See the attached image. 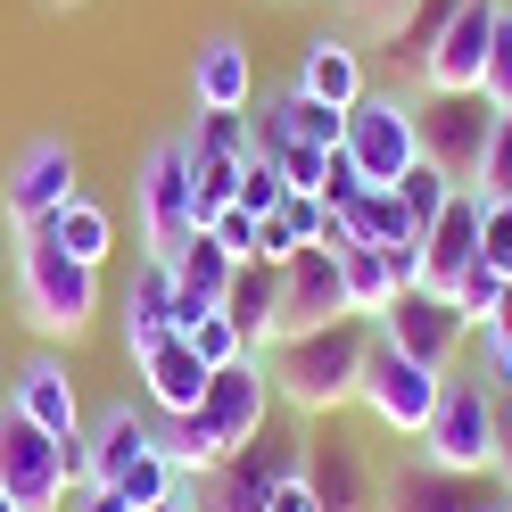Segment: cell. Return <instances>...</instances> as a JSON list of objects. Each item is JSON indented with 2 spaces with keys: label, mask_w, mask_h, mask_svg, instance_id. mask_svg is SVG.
Listing matches in <instances>:
<instances>
[{
  "label": "cell",
  "mask_w": 512,
  "mask_h": 512,
  "mask_svg": "<svg viewBox=\"0 0 512 512\" xmlns=\"http://www.w3.org/2000/svg\"><path fill=\"white\" fill-rule=\"evenodd\" d=\"M364 356H372V323L364 314H339V323H314V331H281L256 347L273 397L290 413H339L364 380Z\"/></svg>",
  "instance_id": "6da1fadb"
},
{
  "label": "cell",
  "mask_w": 512,
  "mask_h": 512,
  "mask_svg": "<svg viewBox=\"0 0 512 512\" xmlns=\"http://www.w3.org/2000/svg\"><path fill=\"white\" fill-rule=\"evenodd\" d=\"M496 455H504V389L446 372L430 422H422V463L463 471V479H496Z\"/></svg>",
  "instance_id": "7a4b0ae2"
},
{
  "label": "cell",
  "mask_w": 512,
  "mask_h": 512,
  "mask_svg": "<svg viewBox=\"0 0 512 512\" xmlns=\"http://www.w3.org/2000/svg\"><path fill=\"white\" fill-rule=\"evenodd\" d=\"M17 298L42 339H83L100 314V273L75 265L50 232H17Z\"/></svg>",
  "instance_id": "3957f363"
},
{
  "label": "cell",
  "mask_w": 512,
  "mask_h": 512,
  "mask_svg": "<svg viewBox=\"0 0 512 512\" xmlns=\"http://www.w3.org/2000/svg\"><path fill=\"white\" fill-rule=\"evenodd\" d=\"M339 157L372 190H397L413 166H422V116H413V100H397V91H364V100L347 108V124H339Z\"/></svg>",
  "instance_id": "277c9868"
},
{
  "label": "cell",
  "mask_w": 512,
  "mask_h": 512,
  "mask_svg": "<svg viewBox=\"0 0 512 512\" xmlns=\"http://www.w3.org/2000/svg\"><path fill=\"white\" fill-rule=\"evenodd\" d=\"M75 446H83V438H75ZM75 446L50 438V430H34L17 405H0V488L17 496V512H67L75 479H83Z\"/></svg>",
  "instance_id": "5b68a950"
},
{
  "label": "cell",
  "mask_w": 512,
  "mask_h": 512,
  "mask_svg": "<svg viewBox=\"0 0 512 512\" xmlns=\"http://www.w3.org/2000/svg\"><path fill=\"white\" fill-rule=\"evenodd\" d=\"M438 380H446V372L413 364L405 347H389V339L372 331V356H364V380H356V405L372 413L380 430H397V438H422L430 405H438Z\"/></svg>",
  "instance_id": "8992f818"
},
{
  "label": "cell",
  "mask_w": 512,
  "mask_h": 512,
  "mask_svg": "<svg viewBox=\"0 0 512 512\" xmlns=\"http://www.w3.org/2000/svg\"><path fill=\"white\" fill-rule=\"evenodd\" d=\"M290 471H306V446L298 438H273V422H265V438H248L240 455H223L215 471H199L190 504H199V512H265L273 479H290Z\"/></svg>",
  "instance_id": "52a82bcc"
},
{
  "label": "cell",
  "mask_w": 512,
  "mask_h": 512,
  "mask_svg": "<svg viewBox=\"0 0 512 512\" xmlns=\"http://www.w3.org/2000/svg\"><path fill=\"white\" fill-rule=\"evenodd\" d=\"M133 190H141V240H149V265H174V248L199 232V215H190V141H157Z\"/></svg>",
  "instance_id": "ba28073f"
},
{
  "label": "cell",
  "mask_w": 512,
  "mask_h": 512,
  "mask_svg": "<svg viewBox=\"0 0 512 512\" xmlns=\"http://www.w3.org/2000/svg\"><path fill=\"white\" fill-rule=\"evenodd\" d=\"M496 9H504V0H455V9L438 17V34L422 50V83L438 91V100L479 91V75H488V42H496Z\"/></svg>",
  "instance_id": "9c48e42d"
},
{
  "label": "cell",
  "mask_w": 512,
  "mask_h": 512,
  "mask_svg": "<svg viewBox=\"0 0 512 512\" xmlns=\"http://www.w3.org/2000/svg\"><path fill=\"white\" fill-rule=\"evenodd\" d=\"M265 422H273V380H265V364H256V356L207 372V389H199V430L215 438V455H240L248 438H265Z\"/></svg>",
  "instance_id": "30bf717a"
},
{
  "label": "cell",
  "mask_w": 512,
  "mask_h": 512,
  "mask_svg": "<svg viewBox=\"0 0 512 512\" xmlns=\"http://www.w3.org/2000/svg\"><path fill=\"white\" fill-rule=\"evenodd\" d=\"M413 116H422V166H438L455 190H471L479 157H488V133H496V108L479 91H455V100L430 91V108H413Z\"/></svg>",
  "instance_id": "8fae6325"
},
{
  "label": "cell",
  "mask_w": 512,
  "mask_h": 512,
  "mask_svg": "<svg viewBox=\"0 0 512 512\" xmlns=\"http://www.w3.org/2000/svg\"><path fill=\"white\" fill-rule=\"evenodd\" d=\"M67 199H83V174H75V149L67 141H34L9 166V182H0V215H9V232H42Z\"/></svg>",
  "instance_id": "7c38bea8"
},
{
  "label": "cell",
  "mask_w": 512,
  "mask_h": 512,
  "mask_svg": "<svg viewBox=\"0 0 512 512\" xmlns=\"http://www.w3.org/2000/svg\"><path fill=\"white\" fill-rule=\"evenodd\" d=\"M372 331L389 339V347H405L413 364H430V372H446V364H455V347H463L455 306H446V298H430L422 281H413V290H397L389 306H380V323H372Z\"/></svg>",
  "instance_id": "4fadbf2b"
},
{
  "label": "cell",
  "mask_w": 512,
  "mask_h": 512,
  "mask_svg": "<svg viewBox=\"0 0 512 512\" xmlns=\"http://www.w3.org/2000/svg\"><path fill=\"white\" fill-rule=\"evenodd\" d=\"M347 314V281H339V256L331 248H298L281 265V306H273V339L281 331H314V323H339Z\"/></svg>",
  "instance_id": "5bb4252c"
},
{
  "label": "cell",
  "mask_w": 512,
  "mask_h": 512,
  "mask_svg": "<svg viewBox=\"0 0 512 512\" xmlns=\"http://www.w3.org/2000/svg\"><path fill=\"white\" fill-rule=\"evenodd\" d=\"M479 215H488V199H479V190H455V199L438 207V223L422 232V290L430 298H446L479 265Z\"/></svg>",
  "instance_id": "9a60e30c"
},
{
  "label": "cell",
  "mask_w": 512,
  "mask_h": 512,
  "mask_svg": "<svg viewBox=\"0 0 512 512\" xmlns=\"http://www.w3.org/2000/svg\"><path fill=\"white\" fill-rule=\"evenodd\" d=\"M496 504H504V488L438 471V463H405L389 488H380V512H496Z\"/></svg>",
  "instance_id": "2e32d148"
},
{
  "label": "cell",
  "mask_w": 512,
  "mask_h": 512,
  "mask_svg": "<svg viewBox=\"0 0 512 512\" xmlns=\"http://www.w3.org/2000/svg\"><path fill=\"white\" fill-rule=\"evenodd\" d=\"M174 331L182 323H199V314H215L223 306V290H232V273H240V256L223 248L215 232H190L182 248H174Z\"/></svg>",
  "instance_id": "e0dca14e"
},
{
  "label": "cell",
  "mask_w": 512,
  "mask_h": 512,
  "mask_svg": "<svg viewBox=\"0 0 512 512\" xmlns=\"http://www.w3.org/2000/svg\"><path fill=\"white\" fill-rule=\"evenodd\" d=\"M9 405L25 413L34 430H50V438H83V397H75V372L58 364V356H25V372L9 380Z\"/></svg>",
  "instance_id": "ac0fdd59"
},
{
  "label": "cell",
  "mask_w": 512,
  "mask_h": 512,
  "mask_svg": "<svg viewBox=\"0 0 512 512\" xmlns=\"http://www.w3.org/2000/svg\"><path fill=\"white\" fill-rule=\"evenodd\" d=\"M157 446V422H141L133 405H108L100 422H83V446H75V463H83V479H100V488H116L124 471H133L141 455ZM75 479V488H83Z\"/></svg>",
  "instance_id": "d6986e66"
},
{
  "label": "cell",
  "mask_w": 512,
  "mask_h": 512,
  "mask_svg": "<svg viewBox=\"0 0 512 512\" xmlns=\"http://www.w3.org/2000/svg\"><path fill=\"white\" fill-rule=\"evenodd\" d=\"M248 91H256V58H248V42H240V34H207L199 58H190V100H199V108H232V116H248Z\"/></svg>",
  "instance_id": "ffe728a7"
},
{
  "label": "cell",
  "mask_w": 512,
  "mask_h": 512,
  "mask_svg": "<svg viewBox=\"0 0 512 512\" xmlns=\"http://www.w3.org/2000/svg\"><path fill=\"white\" fill-rule=\"evenodd\" d=\"M133 372H141V389H149V405H157V413H199L207 364H199V347H190L182 331H166V339L149 347V356H133Z\"/></svg>",
  "instance_id": "44dd1931"
},
{
  "label": "cell",
  "mask_w": 512,
  "mask_h": 512,
  "mask_svg": "<svg viewBox=\"0 0 512 512\" xmlns=\"http://www.w3.org/2000/svg\"><path fill=\"white\" fill-rule=\"evenodd\" d=\"M306 488H314V504L323 512H380V479H372V463L356 455V446H306Z\"/></svg>",
  "instance_id": "7402d4cb"
},
{
  "label": "cell",
  "mask_w": 512,
  "mask_h": 512,
  "mask_svg": "<svg viewBox=\"0 0 512 512\" xmlns=\"http://www.w3.org/2000/svg\"><path fill=\"white\" fill-rule=\"evenodd\" d=\"M298 91H306V100H323V108H356V100H364L356 42H339V34H314V42H306V58H298Z\"/></svg>",
  "instance_id": "603a6c76"
},
{
  "label": "cell",
  "mask_w": 512,
  "mask_h": 512,
  "mask_svg": "<svg viewBox=\"0 0 512 512\" xmlns=\"http://www.w3.org/2000/svg\"><path fill=\"white\" fill-rule=\"evenodd\" d=\"M166 331H174V273L166 265H141L133 290H124V356H149Z\"/></svg>",
  "instance_id": "cb8c5ba5"
},
{
  "label": "cell",
  "mask_w": 512,
  "mask_h": 512,
  "mask_svg": "<svg viewBox=\"0 0 512 512\" xmlns=\"http://www.w3.org/2000/svg\"><path fill=\"white\" fill-rule=\"evenodd\" d=\"M42 232H50L58 248H67L75 265H91V273H100V265H108V248H116V215H108L100 199H67V207H58V215L42 223Z\"/></svg>",
  "instance_id": "d4e9b609"
},
{
  "label": "cell",
  "mask_w": 512,
  "mask_h": 512,
  "mask_svg": "<svg viewBox=\"0 0 512 512\" xmlns=\"http://www.w3.org/2000/svg\"><path fill=\"white\" fill-rule=\"evenodd\" d=\"M273 306H281V265H248L232 273V290H223V314H232V323L248 331V347H265L273 339Z\"/></svg>",
  "instance_id": "484cf974"
},
{
  "label": "cell",
  "mask_w": 512,
  "mask_h": 512,
  "mask_svg": "<svg viewBox=\"0 0 512 512\" xmlns=\"http://www.w3.org/2000/svg\"><path fill=\"white\" fill-rule=\"evenodd\" d=\"M273 116H281L290 141H314V149H339V124H347V108H323V100H306V91H281Z\"/></svg>",
  "instance_id": "4316f807"
},
{
  "label": "cell",
  "mask_w": 512,
  "mask_h": 512,
  "mask_svg": "<svg viewBox=\"0 0 512 512\" xmlns=\"http://www.w3.org/2000/svg\"><path fill=\"white\" fill-rule=\"evenodd\" d=\"M116 488H124V504H133V512H157L166 496H182V471H174V455H166V446H149V455L124 471Z\"/></svg>",
  "instance_id": "83f0119b"
},
{
  "label": "cell",
  "mask_w": 512,
  "mask_h": 512,
  "mask_svg": "<svg viewBox=\"0 0 512 512\" xmlns=\"http://www.w3.org/2000/svg\"><path fill=\"white\" fill-rule=\"evenodd\" d=\"M182 339L199 347V364H207V372H223V364L256 356V347H248V331H240V323H232L223 306H215V314H199V323H182Z\"/></svg>",
  "instance_id": "f1b7e54d"
},
{
  "label": "cell",
  "mask_w": 512,
  "mask_h": 512,
  "mask_svg": "<svg viewBox=\"0 0 512 512\" xmlns=\"http://www.w3.org/2000/svg\"><path fill=\"white\" fill-rule=\"evenodd\" d=\"M504 290H512V281H496L488 265H471L455 290H446V306H455V323H463V331H488V323H496V306H504Z\"/></svg>",
  "instance_id": "f546056e"
},
{
  "label": "cell",
  "mask_w": 512,
  "mask_h": 512,
  "mask_svg": "<svg viewBox=\"0 0 512 512\" xmlns=\"http://www.w3.org/2000/svg\"><path fill=\"white\" fill-rule=\"evenodd\" d=\"M190 157H248L256 141H248V116H232V108H199V124H190Z\"/></svg>",
  "instance_id": "4dcf8cb0"
},
{
  "label": "cell",
  "mask_w": 512,
  "mask_h": 512,
  "mask_svg": "<svg viewBox=\"0 0 512 512\" xmlns=\"http://www.w3.org/2000/svg\"><path fill=\"white\" fill-rule=\"evenodd\" d=\"M479 100L496 116H512V9H496V42H488V75H479Z\"/></svg>",
  "instance_id": "1f68e13d"
},
{
  "label": "cell",
  "mask_w": 512,
  "mask_h": 512,
  "mask_svg": "<svg viewBox=\"0 0 512 512\" xmlns=\"http://www.w3.org/2000/svg\"><path fill=\"white\" fill-rule=\"evenodd\" d=\"M397 199H405V215H413V232H430V223H438V207L455 199V182H446L438 166H413V174L397 182Z\"/></svg>",
  "instance_id": "d6a6232c"
},
{
  "label": "cell",
  "mask_w": 512,
  "mask_h": 512,
  "mask_svg": "<svg viewBox=\"0 0 512 512\" xmlns=\"http://www.w3.org/2000/svg\"><path fill=\"white\" fill-rule=\"evenodd\" d=\"M281 199H290V182H281V166L248 149V166H240V199H232V207H248V215H273Z\"/></svg>",
  "instance_id": "836d02e7"
},
{
  "label": "cell",
  "mask_w": 512,
  "mask_h": 512,
  "mask_svg": "<svg viewBox=\"0 0 512 512\" xmlns=\"http://www.w3.org/2000/svg\"><path fill=\"white\" fill-rule=\"evenodd\" d=\"M471 190H479V199H512V116H496V133H488V157H479Z\"/></svg>",
  "instance_id": "e575fe53"
},
{
  "label": "cell",
  "mask_w": 512,
  "mask_h": 512,
  "mask_svg": "<svg viewBox=\"0 0 512 512\" xmlns=\"http://www.w3.org/2000/svg\"><path fill=\"white\" fill-rule=\"evenodd\" d=\"M479 265L512 281V199H488V215H479Z\"/></svg>",
  "instance_id": "d590c367"
},
{
  "label": "cell",
  "mask_w": 512,
  "mask_h": 512,
  "mask_svg": "<svg viewBox=\"0 0 512 512\" xmlns=\"http://www.w3.org/2000/svg\"><path fill=\"white\" fill-rule=\"evenodd\" d=\"M273 166H281V182H290V190H306V199H314V190H323L331 149H314V141H281V149H273Z\"/></svg>",
  "instance_id": "8d00e7d4"
},
{
  "label": "cell",
  "mask_w": 512,
  "mask_h": 512,
  "mask_svg": "<svg viewBox=\"0 0 512 512\" xmlns=\"http://www.w3.org/2000/svg\"><path fill=\"white\" fill-rule=\"evenodd\" d=\"M364 190H372V182H364V174H356V166H347V157L331 149V166H323V190H314V199H323L331 215H347V207L364 199Z\"/></svg>",
  "instance_id": "74e56055"
},
{
  "label": "cell",
  "mask_w": 512,
  "mask_h": 512,
  "mask_svg": "<svg viewBox=\"0 0 512 512\" xmlns=\"http://www.w3.org/2000/svg\"><path fill=\"white\" fill-rule=\"evenodd\" d=\"M207 232H215L223 248H232V256H240V265H248V256H256V215H248V207H223V215L207 223Z\"/></svg>",
  "instance_id": "f35d334b"
},
{
  "label": "cell",
  "mask_w": 512,
  "mask_h": 512,
  "mask_svg": "<svg viewBox=\"0 0 512 512\" xmlns=\"http://www.w3.org/2000/svg\"><path fill=\"white\" fill-rule=\"evenodd\" d=\"M265 512H323V504H314V488H306V471H290V479H273V496H265Z\"/></svg>",
  "instance_id": "ab89813d"
},
{
  "label": "cell",
  "mask_w": 512,
  "mask_h": 512,
  "mask_svg": "<svg viewBox=\"0 0 512 512\" xmlns=\"http://www.w3.org/2000/svg\"><path fill=\"white\" fill-rule=\"evenodd\" d=\"M413 9H422V0H356V17L372 25V34H397V25H405Z\"/></svg>",
  "instance_id": "60d3db41"
},
{
  "label": "cell",
  "mask_w": 512,
  "mask_h": 512,
  "mask_svg": "<svg viewBox=\"0 0 512 512\" xmlns=\"http://www.w3.org/2000/svg\"><path fill=\"white\" fill-rule=\"evenodd\" d=\"M67 512H133V504H124V488H100V479H83V488L67 496Z\"/></svg>",
  "instance_id": "b9f144b4"
},
{
  "label": "cell",
  "mask_w": 512,
  "mask_h": 512,
  "mask_svg": "<svg viewBox=\"0 0 512 512\" xmlns=\"http://www.w3.org/2000/svg\"><path fill=\"white\" fill-rule=\"evenodd\" d=\"M488 380H504V389H512V339H488Z\"/></svg>",
  "instance_id": "7bdbcfd3"
},
{
  "label": "cell",
  "mask_w": 512,
  "mask_h": 512,
  "mask_svg": "<svg viewBox=\"0 0 512 512\" xmlns=\"http://www.w3.org/2000/svg\"><path fill=\"white\" fill-rule=\"evenodd\" d=\"M157 512H199V504H190V479H182V496H166V504H157Z\"/></svg>",
  "instance_id": "ee69618b"
},
{
  "label": "cell",
  "mask_w": 512,
  "mask_h": 512,
  "mask_svg": "<svg viewBox=\"0 0 512 512\" xmlns=\"http://www.w3.org/2000/svg\"><path fill=\"white\" fill-rule=\"evenodd\" d=\"M0 512H17V496H9V488H0Z\"/></svg>",
  "instance_id": "f6af8a7d"
},
{
  "label": "cell",
  "mask_w": 512,
  "mask_h": 512,
  "mask_svg": "<svg viewBox=\"0 0 512 512\" xmlns=\"http://www.w3.org/2000/svg\"><path fill=\"white\" fill-rule=\"evenodd\" d=\"M496 512H512V504H496Z\"/></svg>",
  "instance_id": "bcb514c9"
}]
</instances>
